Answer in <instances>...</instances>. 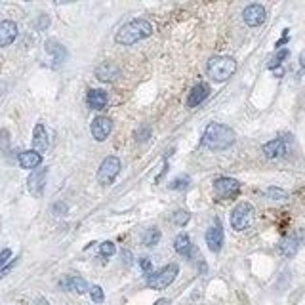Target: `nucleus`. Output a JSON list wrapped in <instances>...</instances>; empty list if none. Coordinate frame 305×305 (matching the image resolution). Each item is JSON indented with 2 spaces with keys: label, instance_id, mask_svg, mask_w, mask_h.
I'll use <instances>...</instances> for the list:
<instances>
[{
  "label": "nucleus",
  "instance_id": "9",
  "mask_svg": "<svg viewBox=\"0 0 305 305\" xmlns=\"http://www.w3.org/2000/svg\"><path fill=\"white\" fill-rule=\"evenodd\" d=\"M214 189H216V195L221 196V198H231L239 193V189H241V185L237 180H233V178H220V180H216L214 183Z\"/></svg>",
  "mask_w": 305,
  "mask_h": 305
},
{
  "label": "nucleus",
  "instance_id": "18",
  "mask_svg": "<svg viewBox=\"0 0 305 305\" xmlns=\"http://www.w3.org/2000/svg\"><path fill=\"white\" fill-rule=\"evenodd\" d=\"M88 105L96 111L103 109L107 105V92H103V90H90L88 92Z\"/></svg>",
  "mask_w": 305,
  "mask_h": 305
},
{
  "label": "nucleus",
  "instance_id": "23",
  "mask_svg": "<svg viewBox=\"0 0 305 305\" xmlns=\"http://www.w3.org/2000/svg\"><path fill=\"white\" fill-rule=\"evenodd\" d=\"M159 239H160L159 229H149V231L145 233V237H143V244H145V246H155V244L159 243Z\"/></svg>",
  "mask_w": 305,
  "mask_h": 305
},
{
  "label": "nucleus",
  "instance_id": "15",
  "mask_svg": "<svg viewBox=\"0 0 305 305\" xmlns=\"http://www.w3.org/2000/svg\"><path fill=\"white\" fill-rule=\"evenodd\" d=\"M96 76L103 82H113L119 76V67L115 63H111V61H105L96 69Z\"/></svg>",
  "mask_w": 305,
  "mask_h": 305
},
{
  "label": "nucleus",
  "instance_id": "25",
  "mask_svg": "<svg viewBox=\"0 0 305 305\" xmlns=\"http://www.w3.org/2000/svg\"><path fill=\"white\" fill-rule=\"evenodd\" d=\"M174 221H176L178 225H185V223L189 221V212H185V210H180V212H176V216H174Z\"/></svg>",
  "mask_w": 305,
  "mask_h": 305
},
{
  "label": "nucleus",
  "instance_id": "13",
  "mask_svg": "<svg viewBox=\"0 0 305 305\" xmlns=\"http://www.w3.org/2000/svg\"><path fill=\"white\" fill-rule=\"evenodd\" d=\"M206 244L212 252H220L221 246H223V229H221V225H214L212 229H208Z\"/></svg>",
  "mask_w": 305,
  "mask_h": 305
},
{
  "label": "nucleus",
  "instance_id": "33",
  "mask_svg": "<svg viewBox=\"0 0 305 305\" xmlns=\"http://www.w3.org/2000/svg\"><path fill=\"white\" fill-rule=\"evenodd\" d=\"M46 25H48V17L44 15V17H42V21L38 19V27H46Z\"/></svg>",
  "mask_w": 305,
  "mask_h": 305
},
{
  "label": "nucleus",
  "instance_id": "22",
  "mask_svg": "<svg viewBox=\"0 0 305 305\" xmlns=\"http://www.w3.org/2000/svg\"><path fill=\"white\" fill-rule=\"evenodd\" d=\"M296 250H298V241L294 239V237H288V239H284L281 243V252L284 256H294L296 254Z\"/></svg>",
  "mask_w": 305,
  "mask_h": 305
},
{
  "label": "nucleus",
  "instance_id": "28",
  "mask_svg": "<svg viewBox=\"0 0 305 305\" xmlns=\"http://www.w3.org/2000/svg\"><path fill=\"white\" fill-rule=\"evenodd\" d=\"M115 252H117V248H115V244L113 243L107 241V243L101 244V256H113Z\"/></svg>",
  "mask_w": 305,
  "mask_h": 305
},
{
  "label": "nucleus",
  "instance_id": "17",
  "mask_svg": "<svg viewBox=\"0 0 305 305\" xmlns=\"http://www.w3.org/2000/svg\"><path fill=\"white\" fill-rule=\"evenodd\" d=\"M40 162H42V155H38L37 151H23V153H19V164H21V168L31 170V168H37Z\"/></svg>",
  "mask_w": 305,
  "mask_h": 305
},
{
  "label": "nucleus",
  "instance_id": "26",
  "mask_svg": "<svg viewBox=\"0 0 305 305\" xmlns=\"http://www.w3.org/2000/svg\"><path fill=\"white\" fill-rule=\"evenodd\" d=\"M90 296H92V300H94L96 304H101V302H103V290H101L99 286H92V288H90Z\"/></svg>",
  "mask_w": 305,
  "mask_h": 305
},
{
  "label": "nucleus",
  "instance_id": "4",
  "mask_svg": "<svg viewBox=\"0 0 305 305\" xmlns=\"http://www.w3.org/2000/svg\"><path fill=\"white\" fill-rule=\"evenodd\" d=\"M254 223V206L248 202H241L239 206L233 208L231 212V225L237 231H244Z\"/></svg>",
  "mask_w": 305,
  "mask_h": 305
},
{
  "label": "nucleus",
  "instance_id": "11",
  "mask_svg": "<svg viewBox=\"0 0 305 305\" xmlns=\"http://www.w3.org/2000/svg\"><path fill=\"white\" fill-rule=\"evenodd\" d=\"M263 153L269 159H279V157H284L288 153V139L284 137H279V139H273L263 145Z\"/></svg>",
  "mask_w": 305,
  "mask_h": 305
},
{
  "label": "nucleus",
  "instance_id": "30",
  "mask_svg": "<svg viewBox=\"0 0 305 305\" xmlns=\"http://www.w3.org/2000/svg\"><path fill=\"white\" fill-rule=\"evenodd\" d=\"M189 185V178H182V180H176L174 185H172V189H185Z\"/></svg>",
  "mask_w": 305,
  "mask_h": 305
},
{
  "label": "nucleus",
  "instance_id": "5",
  "mask_svg": "<svg viewBox=\"0 0 305 305\" xmlns=\"http://www.w3.org/2000/svg\"><path fill=\"white\" fill-rule=\"evenodd\" d=\"M178 271H180V267H178L176 263H170V265H166L164 269L153 273V275L147 279V284H149L153 290H162V288L170 286L172 282H174V279L178 277Z\"/></svg>",
  "mask_w": 305,
  "mask_h": 305
},
{
  "label": "nucleus",
  "instance_id": "34",
  "mask_svg": "<svg viewBox=\"0 0 305 305\" xmlns=\"http://www.w3.org/2000/svg\"><path fill=\"white\" fill-rule=\"evenodd\" d=\"M155 305H170V300H159Z\"/></svg>",
  "mask_w": 305,
  "mask_h": 305
},
{
  "label": "nucleus",
  "instance_id": "32",
  "mask_svg": "<svg viewBox=\"0 0 305 305\" xmlns=\"http://www.w3.org/2000/svg\"><path fill=\"white\" fill-rule=\"evenodd\" d=\"M54 212H61V214H65V212H67V206H65V204H56V206H54Z\"/></svg>",
  "mask_w": 305,
  "mask_h": 305
},
{
  "label": "nucleus",
  "instance_id": "10",
  "mask_svg": "<svg viewBox=\"0 0 305 305\" xmlns=\"http://www.w3.org/2000/svg\"><path fill=\"white\" fill-rule=\"evenodd\" d=\"M111 130H113V121H111L109 117H98V119H94V122H92V135L98 141L107 139Z\"/></svg>",
  "mask_w": 305,
  "mask_h": 305
},
{
  "label": "nucleus",
  "instance_id": "2",
  "mask_svg": "<svg viewBox=\"0 0 305 305\" xmlns=\"http://www.w3.org/2000/svg\"><path fill=\"white\" fill-rule=\"evenodd\" d=\"M151 33H153V27L147 19H132L130 23L122 25L115 40L117 44H122V46H132L135 42L147 38Z\"/></svg>",
  "mask_w": 305,
  "mask_h": 305
},
{
  "label": "nucleus",
  "instance_id": "3",
  "mask_svg": "<svg viewBox=\"0 0 305 305\" xmlns=\"http://www.w3.org/2000/svg\"><path fill=\"white\" fill-rule=\"evenodd\" d=\"M206 71L214 80L223 82L229 76H233V73L237 71V63L229 56H216V58H212V60L208 61Z\"/></svg>",
  "mask_w": 305,
  "mask_h": 305
},
{
  "label": "nucleus",
  "instance_id": "31",
  "mask_svg": "<svg viewBox=\"0 0 305 305\" xmlns=\"http://www.w3.org/2000/svg\"><path fill=\"white\" fill-rule=\"evenodd\" d=\"M141 269H143L145 273H151V269H153V263H151V259H141Z\"/></svg>",
  "mask_w": 305,
  "mask_h": 305
},
{
  "label": "nucleus",
  "instance_id": "7",
  "mask_svg": "<svg viewBox=\"0 0 305 305\" xmlns=\"http://www.w3.org/2000/svg\"><path fill=\"white\" fill-rule=\"evenodd\" d=\"M46 176H48V170L46 168H38L35 170L31 176H29V180H27V187H29V191H31V195L33 196H42L44 193V187H46Z\"/></svg>",
  "mask_w": 305,
  "mask_h": 305
},
{
  "label": "nucleus",
  "instance_id": "6",
  "mask_svg": "<svg viewBox=\"0 0 305 305\" xmlns=\"http://www.w3.org/2000/svg\"><path fill=\"white\" fill-rule=\"evenodd\" d=\"M119 172H121V160L117 159V157H107L101 162V166H99L98 182L101 185H111V183L115 182V178L119 176Z\"/></svg>",
  "mask_w": 305,
  "mask_h": 305
},
{
  "label": "nucleus",
  "instance_id": "1",
  "mask_svg": "<svg viewBox=\"0 0 305 305\" xmlns=\"http://www.w3.org/2000/svg\"><path fill=\"white\" fill-rule=\"evenodd\" d=\"M233 143H235V132L229 126L220 124V122L208 124L204 135H202V145L212 151H223V149H229Z\"/></svg>",
  "mask_w": 305,
  "mask_h": 305
},
{
  "label": "nucleus",
  "instance_id": "14",
  "mask_svg": "<svg viewBox=\"0 0 305 305\" xmlns=\"http://www.w3.org/2000/svg\"><path fill=\"white\" fill-rule=\"evenodd\" d=\"M33 149L37 151L38 155L48 149V134H46V128L42 124L35 126V132H33Z\"/></svg>",
  "mask_w": 305,
  "mask_h": 305
},
{
  "label": "nucleus",
  "instance_id": "24",
  "mask_svg": "<svg viewBox=\"0 0 305 305\" xmlns=\"http://www.w3.org/2000/svg\"><path fill=\"white\" fill-rule=\"evenodd\" d=\"M267 196L271 200H275V202H282V200H286L288 195H286V191H282V189H277V187H271L267 191Z\"/></svg>",
  "mask_w": 305,
  "mask_h": 305
},
{
  "label": "nucleus",
  "instance_id": "21",
  "mask_svg": "<svg viewBox=\"0 0 305 305\" xmlns=\"http://www.w3.org/2000/svg\"><path fill=\"white\" fill-rule=\"evenodd\" d=\"M63 286L69 288V290H74L76 294L88 292V284H86V281L84 279H80V277H69V279H65Z\"/></svg>",
  "mask_w": 305,
  "mask_h": 305
},
{
  "label": "nucleus",
  "instance_id": "27",
  "mask_svg": "<svg viewBox=\"0 0 305 305\" xmlns=\"http://www.w3.org/2000/svg\"><path fill=\"white\" fill-rule=\"evenodd\" d=\"M286 56H288V50H281V52H279V54H277V56H275V58L271 60V63H269V67L273 69V67H277V65H281V63H282V60H284Z\"/></svg>",
  "mask_w": 305,
  "mask_h": 305
},
{
  "label": "nucleus",
  "instance_id": "19",
  "mask_svg": "<svg viewBox=\"0 0 305 305\" xmlns=\"http://www.w3.org/2000/svg\"><path fill=\"white\" fill-rule=\"evenodd\" d=\"M46 52L52 54V58H54L56 63H61V61H65V58H67L65 48L61 46L60 42H56V40H48V42H46Z\"/></svg>",
  "mask_w": 305,
  "mask_h": 305
},
{
  "label": "nucleus",
  "instance_id": "29",
  "mask_svg": "<svg viewBox=\"0 0 305 305\" xmlns=\"http://www.w3.org/2000/svg\"><path fill=\"white\" fill-rule=\"evenodd\" d=\"M12 257V250L10 248H6V250H2L0 252V269H4V267H8L6 263H8V259Z\"/></svg>",
  "mask_w": 305,
  "mask_h": 305
},
{
  "label": "nucleus",
  "instance_id": "12",
  "mask_svg": "<svg viewBox=\"0 0 305 305\" xmlns=\"http://www.w3.org/2000/svg\"><path fill=\"white\" fill-rule=\"evenodd\" d=\"M15 37H17V25L10 19L0 21V46H10Z\"/></svg>",
  "mask_w": 305,
  "mask_h": 305
},
{
  "label": "nucleus",
  "instance_id": "16",
  "mask_svg": "<svg viewBox=\"0 0 305 305\" xmlns=\"http://www.w3.org/2000/svg\"><path fill=\"white\" fill-rule=\"evenodd\" d=\"M208 96H210V86L204 84V82H200V84H196L195 88L191 90L187 103H189V107H196V105H200Z\"/></svg>",
  "mask_w": 305,
  "mask_h": 305
},
{
  "label": "nucleus",
  "instance_id": "20",
  "mask_svg": "<svg viewBox=\"0 0 305 305\" xmlns=\"http://www.w3.org/2000/svg\"><path fill=\"white\" fill-rule=\"evenodd\" d=\"M174 248H176L178 254L189 257L191 256V248H193V244H191V241H189L187 235H178V239H176V243H174Z\"/></svg>",
  "mask_w": 305,
  "mask_h": 305
},
{
  "label": "nucleus",
  "instance_id": "8",
  "mask_svg": "<svg viewBox=\"0 0 305 305\" xmlns=\"http://www.w3.org/2000/svg\"><path fill=\"white\" fill-rule=\"evenodd\" d=\"M265 17H267V12H265V8L259 6V4H250V6L244 8V12H243L244 23L250 25V27L261 25L265 21Z\"/></svg>",
  "mask_w": 305,
  "mask_h": 305
}]
</instances>
